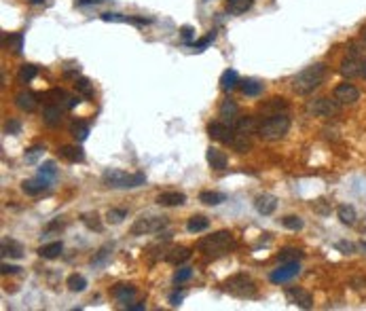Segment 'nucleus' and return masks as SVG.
I'll list each match as a JSON object with an SVG mask.
<instances>
[{"label": "nucleus", "instance_id": "nucleus-1", "mask_svg": "<svg viewBox=\"0 0 366 311\" xmlns=\"http://www.w3.org/2000/svg\"><path fill=\"white\" fill-rule=\"evenodd\" d=\"M235 248V237L231 231H216L208 237H201L197 241V250L205 256V258H220L227 256Z\"/></svg>", "mask_w": 366, "mask_h": 311}, {"label": "nucleus", "instance_id": "nucleus-2", "mask_svg": "<svg viewBox=\"0 0 366 311\" xmlns=\"http://www.w3.org/2000/svg\"><path fill=\"white\" fill-rule=\"evenodd\" d=\"M326 79V66L324 64H313L307 66L305 70H300L294 81H292V89L298 93V96H309L317 87H320Z\"/></svg>", "mask_w": 366, "mask_h": 311}, {"label": "nucleus", "instance_id": "nucleus-3", "mask_svg": "<svg viewBox=\"0 0 366 311\" xmlns=\"http://www.w3.org/2000/svg\"><path fill=\"white\" fill-rule=\"evenodd\" d=\"M290 129V117L286 113L273 115V117H267L261 125H259V136L267 142H277L282 140Z\"/></svg>", "mask_w": 366, "mask_h": 311}, {"label": "nucleus", "instance_id": "nucleus-4", "mask_svg": "<svg viewBox=\"0 0 366 311\" xmlns=\"http://www.w3.org/2000/svg\"><path fill=\"white\" fill-rule=\"evenodd\" d=\"M102 184L108 189H136V186L146 184L144 174H127L121 169H106L102 174Z\"/></svg>", "mask_w": 366, "mask_h": 311}, {"label": "nucleus", "instance_id": "nucleus-5", "mask_svg": "<svg viewBox=\"0 0 366 311\" xmlns=\"http://www.w3.org/2000/svg\"><path fill=\"white\" fill-rule=\"evenodd\" d=\"M222 290L229 292L231 297H237V299H254L259 294L256 290V284H254V279L248 277L246 273H237V275H231L225 284H222Z\"/></svg>", "mask_w": 366, "mask_h": 311}, {"label": "nucleus", "instance_id": "nucleus-6", "mask_svg": "<svg viewBox=\"0 0 366 311\" xmlns=\"http://www.w3.org/2000/svg\"><path fill=\"white\" fill-rule=\"evenodd\" d=\"M167 227L165 216H140V218L132 225L130 233L132 235H148V233H157Z\"/></svg>", "mask_w": 366, "mask_h": 311}, {"label": "nucleus", "instance_id": "nucleus-7", "mask_svg": "<svg viewBox=\"0 0 366 311\" xmlns=\"http://www.w3.org/2000/svg\"><path fill=\"white\" fill-rule=\"evenodd\" d=\"M307 110L315 117H322V119H335L339 117V110H341V104L335 100V98H317L313 102H309Z\"/></svg>", "mask_w": 366, "mask_h": 311}, {"label": "nucleus", "instance_id": "nucleus-8", "mask_svg": "<svg viewBox=\"0 0 366 311\" xmlns=\"http://www.w3.org/2000/svg\"><path fill=\"white\" fill-rule=\"evenodd\" d=\"M300 273V265L298 260H290V262H282V267L271 271L269 279H271V284H284V282H290L296 275Z\"/></svg>", "mask_w": 366, "mask_h": 311}, {"label": "nucleus", "instance_id": "nucleus-9", "mask_svg": "<svg viewBox=\"0 0 366 311\" xmlns=\"http://www.w3.org/2000/svg\"><path fill=\"white\" fill-rule=\"evenodd\" d=\"M332 98H335L341 106H347V104H356L360 100V91L356 85L352 83H341L335 87V91H332Z\"/></svg>", "mask_w": 366, "mask_h": 311}, {"label": "nucleus", "instance_id": "nucleus-10", "mask_svg": "<svg viewBox=\"0 0 366 311\" xmlns=\"http://www.w3.org/2000/svg\"><path fill=\"white\" fill-rule=\"evenodd\" d=\"M208 136L218 140V142H222V144H233L235 129L229 127L227 123H222V121H212L208 125Z\"/></svg>", "mask_w": 366, "mask_h": 311}, {"label": "nucleus", "instance_id": "nucleus-11", "mask_svg": "<svg viewBox=\"0 0 366 311\" xmlns=\"http://www.w3.org/2000/svg\"><path fill=\"white\" fill-rule=\"evenodd\" d=\"M218 117L222 123H227L229 127L235 129V123L240 121V106H237L233 100H222V104L218 106Z\"/></svg>", "mask_w": 366, "mask_h": 311}, {"label": "nucleus", "instance_id": "nucleus-12", "mask_svg": "<svg viewBox=\"0 0 366 311\" xmlns=\"http://www.w3.org/2000/svg\"><path fill=\"white\" fill-rule=\"evenodd\" d=\"M286 299L300 309H311L313 307V297L303 288H288L286 290Z\"/></svg>", "mask_w": 366, "mask_h": 311}, {"label": "nucleus", "instance_id": "nucleus-13", "mask_svg": "<svg viewBox=\"0 0 366 311\" xmlns=\"http://www.w3.org/2000/svg\"><path fill=\"white\" fill-rule=\"evenodd\" d=\"M341 74L345 76V79H354V76H360L362 72V57L358 53H352L347 55L343 61H341Z\"/></svg>", "mask_w": 366, "mask_h": 311}, {"label": "nucleus", "instance_id": "nucleus-14", "mask_svg": "<svg viewBox=\"0 0 366 311\" xmlns=\"http://www.w3.org/2000/svg\"><path fill=\"white\" fill-rule=\"evenodd\" d=\"M261 115H265V117H273V115H279V113H284V110H288V102H286L284 98H271V100H267L265 104H261Z\"/></svg>", "mask_w": 366, "mask_h": 311}, {"label": "nucleus", "instance_id": "nucleus-15", "mask_svg": "<svg viewBox=\"0 0 366 311\" xmlns=\"http://www.w3.org/2000/svg\"><path fill=\"white\" fill-rule=\"evenodd\" d=\"M15 106H17L21 113H34L38 106V100L32 91H21L15 96Z\"/></svg>", "mask_w": 366, "mask_h": 311}, {"label": "nucleus", "instance_id": "nucleus-16", "mask_svg": "<svg viewBox=\"0 0 366 311\" xmlns=\"http://www.w3.org/2000/svg\"><path fill=\"white\" fill-rule=\"evenodd\" d=\"M254 208H256L259 214L269 216V214H273V212H275V208H277V199H275L273 195L263 193V195H259L256 199H254Z\"/></svg>", "mask_w": 366, "mask_h": 311}, {"label": "nucleus", "instance_id": "nucleus-17", "mask_svg": "<svg viewBox=\"0 0 366 311\" xmlns=\"http://www.w3.org/2000/svg\"><path fill=\"white\" fill-rule=\"evenodd\" d=\"M157 204L159 206H165V208H176V206H182L186 204V195L184 193H178V191H167V193H161L157 195Z\"/></svg>", "mask_w": 366, "mask_h": 311}, {"label": "nucleus", "instance_id": "nucleus-18", "mask_svg": "<svg viewBox=\"0 0 366 311\" xmlns=\"http://www.w3.org/2000/svg\"><path fill=\"white\" fill-rule=\"evenodd\" d=\"M49 184H51V180H45V178H40V176H36L34 180H24L21 182V191L26 193V195H40L42 191H47L49 189Z\"/></svg>", "mask_w": 366, "mask_h": 311}, {"label": "nucleus", "instance_id": "nucleus-19", "mask_svg": "<svg viewBox=\"0 0 366 311\" xmlns=\"http://www.w3.org/2000/svg\"><path fill=\"white\" fill-rule=\"evenodd\" d=\"M61 108L59 104H47L45 106V110H42V121L47 123L49 127H57L59 123H61Z\"/></svg>", "mask_w": 366, "mask_h": 311}, {"label": "nucleus", "instance_id": "nucleus-20", "mask_svg": "<svg viewBox=\"0 0 366 311\" xmlns=\"http://www.w3.org/2000/svg\"><path fill=\"white\" fill-rule=\"evenodd\" d=\"M110 294H113L119 303L130 305V301L136 297V286H132V284H117Z\"/></svg>", "mask_w": 366, "mask_h": 311}, {"label": "nucleus", "instance_id": "nucleus-21", "mask_svg": "<svg viewBox=\"0 0 366 311\" xmlns=\"http://www.w3.org/2000/svg\"><path fill=\"white\" fill-rule=\"evenodd\" d=\"M190 248H186V246H178V248H171V250L165 254V260L169 262V265H182L184 260H188L190 258Z\"/></svg>", "mask_w": 366, "mask_h": 311}, {"label": "nucleus", "instance_id": "nucleus-22", "mask_svg": "<svg viewBox=\"0 0 366 311\" xmlns=\"http://www.w3.org/2000/svg\"><path fill=\"white\" fill-rule=\"evenodd\" d=\"M59 157L61 159H66L70 163H78V161H83L85 159V152L81 146H70V144H63L59 146Z\"/></svg>", "mask_w": 366, "mask_h": 311}, {"label": "nucleus", "instance_id": "nucleus-23", "mask_svg": "<svg viewBox=\"0 0 366 311\" xmlns=\"http://www.w3.org/2000/svg\"><path fill=\"white\" fill-rule=\"evenodd\" d=\"M205 159H208L210 167H214V169H225L227 167V154L218 148H214V146H210L208 150H205Z\"/></svg>", "mask_w": 366, "mask_h": 311}, {"label": "nucleus", "instance_id": "nucleus-24", "mask_svg": "<svg viewBox=\"0 0 366 311\" xmlns=\"http://www.w3.org/2000/svg\"><path fill=\"white\" fill-rule=\"evenodd\" d=\"M259 125L261 123L256 121V117H240V121L235 123V131H240V134H259Z\"/></svg>", "mask_w": 366, "mask_h": 311}, {"label": "nucleus", "instance_id": "nucleus-25", "mask_svg": "<svg viewBox=\"0 0 366 311\" xmlns=\"http://www.w3.org/2000/svg\"><path fill=\"white\" fill-rule=\"evenodd\" d=\"M63 250V243L61 241H51V243H45L38 248V256L47 258V260H51V258H57Z\"/></svg>", "mask_w": 366, "mask_h": 311}, {"label": "nucleus", "instance_id": "nucleus-26", "mask_svg": "<svg viewBox=\"0 0 366 311\" xmlns=\"http://www.w3.org/2000/svg\"><path fill=\"white\" fill-rule=\"evenodd\" d=\"M237 85H240V76H237V72L235 70H225L222 72V76H220V89L222 91H233Z\"/></svg>", "mask_w": 366, "mask_h": 311}, {"label": "nucleus", "instance_id": "nucleus-27", "mask_svg": "<svg viewBox=\"0 0 366 311\" xmlns=\"http://www.w3.org/2000/svg\"><path fill=\"white\" fill-rule=\"evenodd\" d=\"M337 216H339V220L347 227H352L358 218V214H356V208L354 206H339L337 208Z\"/></svg>", "mask_w": 366, "mask_h": 311}, {"label": "nucleus", "instance_id": "nucleus-28", "mask_svg": "<svg viewBox=\"0 0 366 311\" xmlns=\"http://www.w3.org/2000/svg\"><path fill=\"white\" fill-rule=\"evenodd\" d=\"M3 256H9V258H21L24 256V248L19 241H13V239H5L3 241Z\"/></svg>", "mask_w": 366, "mask_h": 311}, {"label": "nucleus", "instance_id": "nucleus-29", "mask_svg": "<svg viewBox=\"0 0 366 311\" xmlns=\"http://www.w3.org/2000/svg\"><path fill=\"white\" fill-rule=\"evenodd\" d=\"M210 227V220L205 218V216H190L188 218V223H186V231L188 233H201V231H205Z\"/></svg>", "mask_w": 366, "mask_h": 311}, {"label": "nucleus", "instance_id": "nucleus-30", "mask_svg": "<svg viewBox=\"0 0 366 311\" xmlns=\"http://www.w3.org/2000/svg\"><path fill=\"white\" fill-rule=\"evenodd\" d=\"M42 98H45L47 104H66L68 102V93L63 89H59V87H53V89L47 91Z\"/></svg>", "mask_w": 366, "mask_h": 311}, {"label": "nucleus", "instance_id": "nucleus-31", "mask_svg": "<svg viewBox=\"0 0 366 311\" xmlns=\"http://www.w3.org/2000/svg\"><path fill=\"white\" fill-rule=\"evenodd\" d=\"M225 199H227V195L225 193H218V191H203V193H199V201H201V204H205V206H218Z\"/></svg>", "mask_w": 366, "mask_h": 311}, {"label": "nucleus", "instance_id": "nucleus-32", "mask_svg": "<svg viewBox=\"0 0 366 311\" xmlns=\"http://www.w3.org/2000/svg\"><path fill=\"white\" fill-rule=\"evenodd\" d=\"M240 89H242V93H244V96L256 98V96H261V93H263V83L254 81V79H248V81H242Z\"/></svg>", "mask_w": 366, "mask_h": 311}, {"label": "nucleus", "instance_id": "nucleus-33", "mask_svg": "<svg viewBox=\"0 0 366 311\" xmlns=\"http://www.w3.org/2000/svg\"><path fill=\"white\" fill-rule=\"evenodd\" d=\"M237 152H248L252 148V140L248 134H240V131H235V138H233V144H231Z\"/></svg>", "mask_w": 366, "mask_h": 311}, {"label": "nucleus", "instance_id": "nucleus-34", "mask_svg": "<svg viewBox=\"0 0 366 311\" xmlns=\"http://www.w3.org/2000/svg\"><path fill=\"white\" fill-rule=\"evenodd\" d=\"M254 0H227V11L231 15H242L252 7Z\"/></svg>", "mask_w": 366, "mask_h": 311}, {"label": "nucleus", "instance_id": "nucleus-35", "mask_svg": "<svg viewBox=\"0 0 366 311\" xmlns=\"http://www.w3.org/2000/svg\"><path fill=\"white\" fill-rule=\"evenodd\" d=\"M66 286H68V290H72V292H83V290L87 288V279H85L83 275H78V273H72V275H68V279H66Z\"/></svg>", "mask_w": 366, "mask_h": 311}, {"label": "nucleus", "instance_id": "nucleus-36", "mask_svg": "<svg viewBox=\"0 0 366 311\" xmlns=\"http://www.w3.org/2000/svg\"><path fill=\"white\" fill-rule=\"evenodd\" d=\"M36 74H38V68L34 64H24L17 72V79H19V83H30L36 79Z\"/></svg>", "mask_w": 366, "mask_h": 311}, {"label": "nucleus", "instance_id": "nucleus-37", "mask_svg": "<svg viewBox=\"0 0 366 311\" xmlns=\"http://www.w3.org/2000/svg\"><path fill=\"white\" fill-rule=\"evenodd\" d=\"M74 87H76V93H81L83 98L93 96V83L89 79H85V76H78V79L74 81Z\"/></svg>", "mask_w": 366, "mask_h": 311}, {"label": "nucleus", "instance_id": "nucleus-38", "mask_svg": "<svg viewBox=\"0 0 366 311\" xmlns=\"http://www.w3.org/2000/svg\"><path fill=\"white\" fill-rule=\"evenodd\" d=\"M70 134L78 140V142H83V140H87V136H89V125L83 121H74L72 127H70Z\"/></svg>", "mask_w": 366, "mask_h": 311}, {"label": "nucleus", "instance_id": "nucleus-39", "mask_svg": "<svg viewBox=\"0 0 366 311\" xmlns=\"http://www.w3.org/2000/svg\"><path fill=\"white\" fill-rule=\"evenodd\" d=\"M300 258H303V252H300L298 248H284V250L277 254L279 262H290V260H300Z\"/></svg>", "mask_w": 366, "mask_h": 311}, {"label": "nucleus", "instance_id": "nucleus-40", "mask_svg": "<svg viewBox=\"0 0 366 311\" xmlns=\"http://www.w3.org/2000/svg\"><path fill=\"white\" fill-rule=\"evenodd\" d=\"M5 45L9 47L13 53H21V49H24V34H21V32L11 34L9 38H5Z\"/></svg>", "mask_w": 366, "mask_h": 311}, {"label": "nucleus", "instance_id": "nucleus-41", "mask_svg": "<svg viewBox=\"0 0 366 311\" xmlns=\"http://www.w3.org/2000/svg\"><path fill=\"white\" fill-rule=\"evenodd\" d=\"M38 176L45 178V180H53V178L57 176V165H55V161L42 163V165L38 167Z\"/></svg>", "mask_w": 366, "mask_h": 311}, {"label": "nucleus", "instance_id": "nucleus-42", "mask_svg": "<svg viewBox=\"0 0 366 311\" xmlns=\"http://www.w3.org/2000/svg\"><path fill=\"white\" fill-rule=\"evenodd\" d=\"M125 216H127V210H125V208H110V210L106 212V220H108L110 225H119V223H123Z\"/></svg>", "mask_w": 366, "mask_h": 311}, {"label": "nucleus", "instance_id": "nucleus-43", "mask_svg": "<svg viewBox=\"0 0 366 311\" xmlns=\"http://www.w3.org/2000/svg\"><path fill=\"white\" fill-rule=\"evenodd\" d=\"M81 220H83V225L87 227V229H91V231H102V223H100V216L98 214H83L81 216Z\"/></svg>", "mask_w": 366, "mask_h": 311}, {"label": "nucleus", "instance_id": "nucleus-44", "mask_svg": "<svg viewBox=\"0 0 366 311\" xmlns=\"http://www.w3.org/2000/svg\"><path fill=\"white\" fill-rule=\"evenodd\" d=\"M42 152H45V146L36 144V146H32V148H28L24 152V159H26V163H36L42 157Z\"/></svg>", "mask_w": 366, "mask_h": 311}, {"label": "nucleus", "instance_id": "nucleus-45", "mask_svg": "<svg viewBox=\"0 0 366 311\" xmlns=\"http://www.w3.org/2000/svg\"><path fill=\"white\" fill-rule=\"evenodd\" d=\"M282 225L290 231H300L303 229V218L300 216H286V218H282Z\"/></svg>", "mask_w": 366, "mask_h": 311}, {"label": "nucleus", "instance_id": "nucleus-46", "mask_svg": "<svg viewBox=\"0 0 366 311\" xmlns=\"http://www.w3.org/2000/svg\"><path fill=\"white\" fill-rule=\"evenodd\" d=\"M110 252H113V248H110V246H104L102 250H100L98 254H95V256L91 258V265H93V267L104 265V262H106V258H110Z\"/></svg>", "mask_w": 366, "mask_h": 311}, {"label": "nucleus", "instance_id": "nucleus-47", "mask_svg": "<svg viewBox=\"0 0 366 311\" xmlns=\"http://www.w3.org/2000/svg\"><path fill=\"white\" fill-rule=\"evenodd\" d=\"M102 21H117V24H132V17L127 15H119V13H102L100 15Z\"/></svg>", "mask_w": 366, "mask_h": 311}, {"label": "nucleus", "instance_id": "nucleus-48", "mask_svg": "<svg viewBox=\"0 0 366 311\" xmlns=\"http://www.w3.org/2000/svg\"><path fill=\"white\" fill-rule=\"evenodd\" d=\"M190 275H193V269H190V267H182V269H178L176 275H174V284L178 286V284L186 282V279H188Z\"/></svg>", "mask_w": 366, "mask_h": 311}, {"label": "nucleus", "instance_id": "nucleus-49", "mask_svg": "<svg viewBox=\"0 0 366 311\" xmlns=\"http://www.w3.org/2000/svg\"><path fill=\"white\" fill-rule=\"evenodd\" d=\"M180 36H182V40H184L186 45H193V42H195V30L190 28V26H182V28H180Z\"/></svg>", "mask_w": 366, "mask_h": 311}, {"label": "nucleus", "instance_id": "nucleus-50", "mask_svg": "<svg viewBox=\"0 0 366 311\" xmlns=\"http://www.w3.org/2000/svg\"><path fill=\"white\" fill-rule=\"evenodd\" d=\"M214 38H216V34L212 32V34H208V36H203V38H199V40H195V42H193V45H190V47H195V49H197V51H203V49H205V47H208V45H210V42H212Z\"/></svg>", "mask_w": 366, "mask_h": 311}, {"label": "nucleus", "instance_id": "nucleus-51", "mask_svg": "<svg viewBox=\"0 0 366 311\" xmlns=\"http://www.w3.org/2000/svg\"><path fill=\"white\" fill-rule=\"evenodd\" d=\"M5 131L7 134H19L21 131V123L19 121H15V119H11V121H7V125H5Z\"/></svg>", "mask_w": 366, "mask_h": 311}, {"label": "nucleus", "instance_id": "nucleus-52", "mask_svg": "<svg viewBox=\"0 0 366 311\" xmlns=\"http://www.w3.org/2000/svg\"><path fill=\"white\" fill-rule=\"evenodd\" d=\"M337 250H341L343 254H354L356 252V246L349 243V241H337Z\"/></svg>", "mask_w": 366, "mask_h": 311}, {"label": "nucleus", "instance_id": "nucleus-53", "mask_svg": "<svg viewBox=\"0 0 366 311\" xmlns=\"http://www.w3.org/2000/svg\"><path fill=\"white\" fill-rule=\"evenodd\" d=\"M0 273H3V275H9V273H19V267H15V265H7V262H3V265H0Z\"/></svg>", "mask_w": 366, "mask_h": 311}, {"label": "nucleus", "instance_id": "nucleus-54", "mask_svg": "<svg viewBox=\"0 0 366 311\" xmlns=\"http://www.w3.org/2000/svg\"><path fill=\"white\" fill-rule=\"evenodd\" d=\"M180 301H182V294H180V292H174L171 297H169V305H171V307H178Z\"/></svg>", "mask_w": 366, "mask_h": 311}, {"label": "nucleus", "instance_id": "nucleus-55", "mask_svg": "<svg viewBox=\"0 0 366 311\" xmlns=\"http://www.w3.org/2000/svg\"><path fill=\"white\" fill-rule=\"evenodd\" d=\"M102 0H76L78 7H89V5H100Z\"/></svg>", "mask_w": 366, "mask_h": 311}, {"label": "nucleus", "instance_id": "nucleus-56", "mask_svg": "<svg viewBox=\"0 0 366 311\" xmlns=\"http://www.w3.org/2000/svg\"><path fill=\"white\" fill-rule=\"evenodd\" d=\"M127 309H130V311H144L146 309V305L144 303H136V305H125Z\"/></svg>", "mask_w": 366, "mask_h": 311}, {"label": "nucleus", "instance_id": "nucleus-57", "mask_svg": "<svg viewBox=\"0 0 366 311\" xmlns=\"http://www.w3.org/2000/svg\"><path fill=\"white\" fill-rule=\"evenodd\" d=\"M78 104V100L76 98H68V102H66V108H74Z\"/></svg>", "mask_w": 366, "mask_h": 311}, {"label": "nucleus", "instance_id": "nucleus-58", "mask_svg": "<svg viewBox=\"0 0 366 311\" xmlns=\"http://www.w3.org/2000/svg\"><path fill=\"white\" fill-rule=\"evenodd\" d=\"M360 76H364V79H366V59H362V72H360Z\"/></svg>", "mask_w": 366, "mask_h": 311}, {"label": "nucleus", "instance_id": "nucleus-59", "mask_svg": "<svg viewBox=\"0 0 366 311\" xmlns=\"http://www.w3.org/2000/svg\"><path fill=\"white\" fill-rule=\"evenodd\" d=\"M30 3H32V5H42L45 0H30Z\"/></svg>", "mask_w": 366, "mask_h": 311}, {"label": "nucleus", "instance_id": "nucleus-60", "mask_svg": "<svg viewBox=\"0 0 366 311\" xmlns=\"http://www.w3.org/2000/svg\"><path fill=\"white\" fill-rule=\"evenodd\" d=\"M360 248H362V250H366V241H362V243H360Z\"/></svg>", "mask_w": 366, "mask_h": 311}, {"label": "nucleus", "instance_id": "nucleus-61", "mask_svg": "<svg viewBox=\"0 0 366 311\" xmlns=\"http://www.w3.org/2000/svg\"><path fill=\"white\" fill-rule=\"evenodd\" d=\"M364 40H366V34H364Z\"/></svg>", "mask_w": 366, "mask_h": 311}]
</instances>
